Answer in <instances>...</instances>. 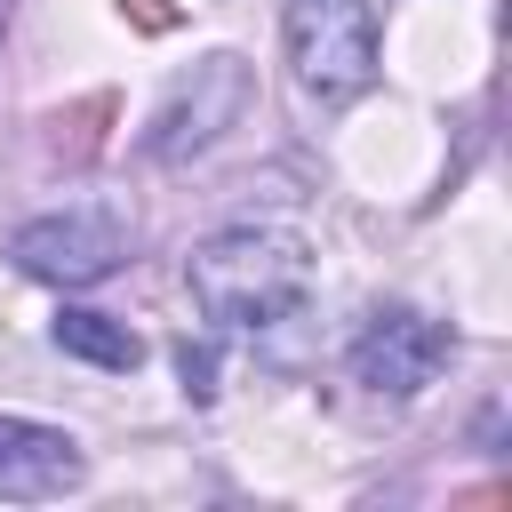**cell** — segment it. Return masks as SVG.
<instances>
[{"label":"cell","instance_id":"cell-1","mask_svg":"<svg viewBox=\"0 0 512 512\" xmlns=\"http://www.w3.org/2000/svg\"><path fill=\"white\" fill-rule=\"evenodd\" d=\"M184 288L216 328H280L312 296V248L288 224H232L192 248Z\"/></svg>","mask_w":512,"mask_h":512},{"label":"cell","instance_id":"cell-2","mask_svg":"<svg viewBox=\"0 0 512 512\" xmlns=\"http://www.w3.org/2000/svg\"><path fill=\"white\" fill-rule=\"evenodd\" d=\"M8 256L24 280H48V288H96L112 280L128 256H136V216L120 200H72V208H48V216H24L8 232Z\"/></svg>","mask_w":512,"mask_h":512},{"label":"cell","instance_id":"cell-3","mask_svg":"<svg viewBox=\"0 0 512 512\" xmlns=\"http://www.w3.org/2000/svg\"><path fill=\"white\" fill-rule=\"evenodd\" d=\"M280 40L304 104L336 112L376 80V8L368 0H280Z\"/></svg>","mask_w":512,"mask_h":512},{"label":"cell","instance_id":"cell-4","mask_svg":"<svg viewBox=\"0 0 512 512\" xmlns=\"http://www.w3.org/2000/svg\"><path fill=\"white\" fill-rule=\"evenodd\" d=\"M248 104H256V72H248L232 48L200 56V64L160 96V112H152V128H144V160H160V168L200 160L224 128H240V112H248Z\"/></svg>","mask_w":512,"mask_h":512},{"label":"cell","instance_id":"cell-5","mask_svg":"<svg viewBox=\"0 0 512 512\" xmlns=\"http://www.w3.org/2000/svg\"><path fill=\"white\" fill-rule=\"evenodd\" d=\"M456 352V328L416 312V304H376L368 328L352 336V376L376 392V400H416Z\"/></svg>","mask_w":512,"mask_h":512},{"label":"cell","instance_id":"cell-6","mask_svg":"<svg viewBox=\"0 0 512 512\" xmlns=\"http://www.w3.org/2000/svg\"><path fill=\"white\" fill-rule=\"evenodd\" d=\"M88 480V456L72 432L32 424V416H0V496L8 504H56Z\"/></svg>","mask_w":512,"mask_h":512},{"label":"cell","instance_id":"cell-7","mask_svg":"<svg viewBox=\"0 0 512 512\" xmlns=\"http://www.w3.org/2000/svg\"><path fill=\"white\" fill-rule=\"evenodd\" d=\"M48 336H56V352H72V360H88V368H112V376L144 368V336H136L128 320H112V312L64 304V312L48 320Z\"/></svg>","mask_w":512,"mask_h":512},{"label":"cell","instance_id":"cell-8","mask_svg":"<svg viewBox=\"0 0 512 512\" xmlns=\"http://www.w3.org/2000/svg\"><path fill=\"white\" fill-rule=\"evenodd\" d=\"M176 376H184V400H216V344H176Z\"/></svg>","mask_w":512,"mask_h":512},{"label":"cell","instance_id":"cell-9","mask_svg":"<svg viewBox=\"0 0 512 512\" xmlns=\"http://www.w3.org/2000/svg\"><path fill=\"white\" fill-rule=\"evenodd\" d=\"M120 16H136L144 32H160V24H168V8H160V0H120Z\"/></svg>","mask_w":512,"mask_h":512},{"label":"cell","instance_id":"cell-10","mask_svg":"<svg viewBox=\"0 0 512 512\" xmlns=\"http://www.w3.org/2000/svg\"><path fill=\"white\" fill-rule=\"evenodd\" d=\"M0 32H8V0H0Z\"/></svg>","mask_w":512,"mask_h":512}]
</instances>
